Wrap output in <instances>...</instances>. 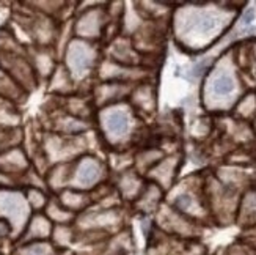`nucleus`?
I'll return each instance as SVG.
<instances>
[{
  "instance_id": "f257e3e1",
  "label": "nucleus",
  "mask_w": 256,
  "mask_h": 255,
  "mask_svg": "<svg viewBox=\"0 0 256 255\" xmlns=\"http://www.w3.org/2000/svg\"><path fill=\"white\" fill-rule=\"evenodd\" d=\"M96 117L101 126V134L106 139L107 145L114 148H124L123 142L129 139L132 128V114L128 109H121L118 104L108 106L96 110Z\"/></svg>"
},
{
  "instance_id": "f03ea898",
  "label": "nucleus",
  "mask_w": 256,
  "mask_h": 255,
  "mask_svg": "<svg viewBox=\"0 0 256 255\" xmlns=\"http://www.w3.org/2000/svg\"><path fill=\"white\" fill-rule=\"evenodd\" d=\"M98 65L99 59L94 44L79 38H72L68 43L64 51L63 66L72 77V81L84 79L88 74H92L93 71H96Z\"/></svg>"
},
{
  "instance_id": "7ed1b4c3",
  "label": "nucleus",
  "mask_w": 256,
  "mask_h": 255,
  "mask_svg": "<svg viewBox=\"0 0 256 255\" xmlns=\"http://www.w3.org/2000/svg\"><path fill=\"white\" fill-rule=\"evenodd\" d=\"M32 214L24 192L19 189H0V219L10 225L11 233L20 236Z\"/></svg>"
},
{
  "instance_id": "20e7f679",
  "label": "nucleus",
  "mask_w": 256,
  "mask_h": 255,
  "mask_svg": "<svg viewBox=\"0 0 256 255\" xmlns=\"http://www.w3.org/2000/svg\"><path fill=\"white\" fill-rule=\"evenodd\" d=\"M107 170L108 167L102 159L90 156V154H84L72 162L70 187L90 192L98 184L106 181Z\"/></svg>"
},
{
  "instance_id": "39448f33",
  "label": "nucleus",
  "mask_w": 256,
  "mask_h": 255,
  "mask_svg": "<svg viewBox=\"0 0 256 255\" xmlns=\"http://www.w3.org/2000/svg\"><path fill=\"white\" fill-rule=\"evenodd\" d=\"M108 24H110V16L107 13V8H101V7L86 8L74 22L76 38L88 43L99 40L106 35Z\"/></svg>"
},
{
  "instance_id": "423d86ee",
  "label": "nucleus",
  "mask_w": 256,
  "mask_h": 255,
  "mask_svg": "<svg viewBox=\"0 0 256 255\" xmlns=\"http://www.w3.org/2000/svg\"><path fill=\"white\" fill-rule=\"evenodd\" d=\"M132 87L134 85L124 84V82L102 81V82H99V84L94 85L92 101H93L94 107H98V109H104V107H108V106L120 104L121 101H124L126 96L130 95Z\"/></svg>"
},
{
  "instance_id": "0eeeda50",
  "label": "nucleus",
  "mask_w": 256,
  "mask_h": 255,
  "mask_svg": "<svg viewBox=\"0 0 256 255\" xmlns=\"http://www.w3.org/2000/svg\"><path fill=\"white\" fill-rule=\"evenodd\" d=\"M30 167H32V161L22 147H14L0 153V172L13 176V178L19 180V183Z\"/></svg>"
},
{
  "instance_id": "6e6552de",
  "label": "nucleus",
  "mask_w": 256,
  "mask_h": 255,
  "mask_svg": "<svg viewBox=\"0 0 256 255\" xmlns=\"http://www.w3.org/2000/svg\"><path fill=\"white\" fill-rule=\"evenodd\" d=\"M144 184H146V181L143 180V175H140L134 169L118 172V178L114 183L118 195L121 197V200H129V202L137 200L138 195L143 191Z\"/></svg>"
},
{
  "instance_id": "1a4fd4ad",
  "label": "nucleus",
  "mask_w": 256,
  "mask_h": 255,
  "mask_svg": "<svg viewBox=\"0 0 256 255\" xmlns=\"http://www.w3.org/2000/svg\"><path fill=\"white\" fill-rule=\"evenodd\" d=\"M52 128L55 134H60L64 137H80L92 129V123L88 120L72 117L60 110L57 115H54Z\"/></svg>"
},
{
  "instance_id": "9d476101",
  "label": "nucleus",
  "mask_w": 256,
  "mask_h": 255,
  "mask_svg": "<svg viewBox=\"0 0 256 255\" xmlns=\"http://www.w3.org/2000/svg\"><path fill=\"white\" fill-rule=\"evenodd\" d=\"M28 60L33 66V71H35L38 81L40 79H49L54 74V71L57 70V60H55V55L52 52V48H38V46H32L27 52Z\"/></svg>"
},
{
  "instance_id": "9b49d317",
  "label": "nucleus",
  "mask_w": 256,
  "mask_h": 255,
  "mask_svg": "<svg viewBox=\"0 0 256 255\" xmlns=\"http://www.w3.org/2000/svg\"><path fill=\"white\" fill-rule=\"evenodd\" d=\"M54 224L46 217L44 213H33L28 222L20 233L19 239L22 242H36V241H49L52 235Z\"/></svg>"
},
{
  "instance_id": "f8f14e48",
  "label": "nucleus",
  "mask_w": 256,
  "mask_h": 255,
  "mask_svg": "<svg viewBox=\"0 0 256 255\" xmlns=\"http://www.w3.org/2000/svg\"><path fill=\"white\" fill-rule=\"evenodd\" d=\"M178 167H180V159L176 156L162 158L160 162L156 164L146 173V178L165 191V189H168L170 186H173V180L178 173Z\"/></svg>"
},
{
  "instance_id": "ddd939ff",
  "label": "nucleus",
  "mask_w": 256,
  "mask_h": 255,
  "mask_svg": "<svg viewBox=\"0 0 256 255\" xmlns=\"http://www.w3.org/2000/svg\"><path fill=\"white\" fill-rule=\"evenodd\" d=\"M55 198H57L68 211H71L76 216L82 214L88 208L93 206L90 192L76 189V187H66V189L60 191L57 195H55Z\"/></svg>"
},
{
  "instance_id": "4468645a",
  "label": "nucleus",
  "mask_w": 256,
  "mask_h": 255,
  "mask_svg": "<svg viewBox=\"0 0 256 255\" xmlns=\"http://www.w3.org/2000/svg\"><path fill=\"white\" fill-rule=\"evenodd\" d=\"M71 170H72V162H62V164L50 165L46 175H44V178H46V187L49 191L55 192V195L60 191L66 189V187H70Z\"/></svg>"
},
{
  "instance_id": "2eb2a0df",
  "label": "nucleus",
  "mask_w": 256,
  "mask_h": 255,
  "mask_svg": "<svg viewBox=\"0 0 256 255\" xmlns=\"http://www.w3.org/2000/svg\"><path fill=\"white\" fill-rule=\"evenodd\" d=\"M130 104L132 110H137V112H154V106H156V98H154V90L150 82H140L132 87L130 95Z\"/></svg>"
},
{
  "instance_id": "dca6fc26",
  "label": "nucleus",
  "mask_w": 256,
  "mask_h": 255,
  "mask_svg": "<svg viewBox=\"0 0 256 255\" xmlns=\"http://www.w3.org/2000/svg\"><path fill=\"white\" fill-rule=\"evenodd\" d=\"M162 195H164L162 187H159L158 184H154L151 181H146L142 194L138 195L137 200L134 202V206H136L140 213L150 214V213L156 211V209L159 208L160 200H162Z\"/></svg>"
},
{
  "instance_id": "f3484780",
  "label": "nucleus",
  "mask_w": 256,
  "mask_h": 255,
  "mask_svg": "<svg viewBox=\"0 0 256 255\" xmlns=\"http://www.w3.org/2000/svg\"><path fill=\"white\" fill-rule=\"evenodd\" d=\"M44 214H46V217L50 220V222L54 225H72L74 220H76V214H72L71 211H68L57 198L50 197V200L46 206V209L42 211Z\"/></svg>"
},
{
  "instance_id": "a211bd4d",
  "label": "nucleus",
  "mask_w": 256,
  "mask_h": 255,
  "mask_svg": "<svg viewBox=\"0 0 256 255\" xmlns=\"http://www.w3.org/2000/svg\"><path fill=\"white\" fill-rule=\"evenodd\" d=\"M49 81H50V90L55 93L57 98H66L72 92L74 81L63 65L57 66V70L49 77Z\"/></svg>"
},
{
  "instance_id": "6ab92c4d",
  "label": "nucleus",
  "mask_w": 256,
  "mask_h": 255,
  "mask_svg": "<svg viewBox=\"0 0 256 255\" xmlns=\"http://www.w3.org/2000/svg\"><path fill=\"white\" fill-rule=\"evenodd\" d=\"M55 249H71L72 242L77 241V230L72 225H54L50 239Z\"/></svg>"
},
{
  "instance_id": "aec40b11",
  "label": "nucleus",
  "mask_w": 256,
  "mask_h": 255,
  "mask_svg": "<svg viewBox=\"0 0 256 255\" xmlns=\"http://www.w3.org/2000/svg\"><path fill=\"white\" fill-rule=\"evenodd\" d=\"M210 90H212V95L214 96H218V98H228L234 93L236 90V81L234 77H232L230 73H220L217 74L214 79H212V84H210Z\"/></svg>"
},
{
  "instance_id": "412c9836",
  "label": "nucleus",
  "mask_w": 256,
  "mask_h": 255,
  "mask_svg": "<svg viewBox=\"0 0 256 255\" xmlns=\"http://www.w3.org/2000/svg\"><path fill=\"white\" fill-rule=\"evenodd\" d=\"M24 195L32 213H42L50 200V195L48 194V191L40 189V187H27L24 191Z\"/></svg>"
},
{
  "instance_id": "4be33fe9",
  "label": "nucleus",
  "mask_w": 256,
  "mask_h": 255,
  "mask_svg": "<svg viewBox=\"0 0 256 255\" xmlns=\"http://www.w3.org/2000/svg\"><path fill=\"white\" fill-rule=\"evenodd\" d=\"M57 249L52 246L50 241H36V242H22L14 250V255H55Z\"/></svg>"
},
{
  "instance_id": "5701e85b",
  "label": "nucleus",
  "mask_w": 256,
  "mask_h": 255,
  "mask_svg": "<svg viewBox=\"0 0 256 255\" xmlns=\"http://www.w3.org/2000/svg\"><path fill=\"white\" fill-rule=\"evenodd\" d=\"M22 137L24 136H22L20 128H0V153L20 147Z\"/></svg>"
},
{
  "instance_id": "b1692460",
  "label": "nucleus",
  "mask_w": 256,
  "mask_h": 255,
  "mask_svg": "<svg viewBox=\"0 0 256 255\" xmlns=\"http://www.w3.org/2000/svg\"><path fill=\"white\" fill-rule=\"evenodd\" d=\"M236 112H238V117L244 120L256 117V93L244 95L236 106Z\"/></svg>"
},
{
  "instance_id": "393cba45",
  "label": "nucleus",
  "mask_w": 256,
  "mask_h": 255,
  "mask_svg": "<svg viewBox=\"0 0 256 255\" xmlns=\"http://www.w3.org/2000/svg\"><path fill=\"white\" fill-rule=\"evenodd\" d=\"M18 184H19V180L0 172V189H16Z\"/></svg>"
},
{
  "instance_id": "a878e982",
  "label": "nucleus",
  "mask_w": 256,
  "mask_h": 255,
  "mask_svg": "<svg viewBox=\"0 0 256 255\" xmlns=\"http://www.w3.org/2000/svg\"><path fill=\"white\" fill-rule=\"evenodd\" d=\"M253 19H254V10L253 8L246 10V13H244V16H242V24L244 26H252Z\"/></svg>"
},
{
  "instance_id": "bb28decb",
  "label": "nucleus",
  "mask_w": 256,
  "mask_h": 255,
  "mask_svg": "<svg viewBox=\"0 0 256 255\" xmlns=\"http://www.w3.org/2000/svg\"><path fill=\"white\" fill-rule=\"evenodd\" d=\"M55 255H76V253H74V250H71V249H57Z\"/></svg>"
}]
</instances>
